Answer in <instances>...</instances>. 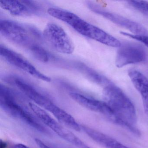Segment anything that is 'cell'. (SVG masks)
Here are the masks:
<instances>
[{"mask_svg": "<svg viewBox=\"0 0 148 148\" xmlns=\"http://www.w3.org/2000/svg\"><path fill=\"white\" fill-rule=\"evenodd\" d=\"M86 5L88 8L93 12L130 31L132 34L148 36V31L137 22L116 14L108 12L93 2L89 1Z\"/></svg>", "mask_w": 148, "mask_h": 148, "instance_id": "ba28073f", "label": "cell"}, {"mask_svg": "<svg viewBox=\"0 0 148 148\" xmlns=\"http://www.w3.org/2000/svg\"><path fill=\"white\" fill-rule=\"evenodd\" d=\"M75 66L77 69L89 80L99 85L103 86V88L112 83L106 77L100 74L84 64L77 63Z\"/></svg>", "mask_w": 148, "mask_h": 148, "instance_id": "9a60e30c", "label": "cell"}, {"mask_svg": "<svg viewBox=\"0 0 148 148\" xmlns=\"http://www.w3.org/2000/svg\"><path fill=\"white\" fill-rule=\"evenodd\" d=\"M0 6L14 16L25 17L35 14L27 1H0Z\"/></svg>", "mask_w": 148, "mask_h": 148, "instance_id": "5bb4252c", "label": "cell"}, {"mask_svg": "<svg viewBox=\"0 0 148 148\" xmlns=\"http://www.w3.org/2000/svg\"><path fill=\"white\" fill-rule=\"evenodd\" d=\"M12 148H30L25 145L21 143H18L14 145Z\"/></svg>", "mask_w": 148, "mask_h": 148, "instance_id": "d6986e66", "label": "cell"}, {"mask_svg": "<svg viewBox=\"0 0 148 148\" xmlns=\"http://www.w3.org/2000/svg\"><path fill=\"white\" fill-rule=\"evenodd\" d=\"M131 81L140 94L143 101L144 110L148 116V79L139 71L131 69L128 71Z\"/></svg>", "mask_w": 148, "mask_h": 148, "instance_id": "7c38bea8", "label": "cell"}, {"mask_svg": "<svg viewBox=\"0 0 148 148\" xmlns=\"http://www.w3.org/2000/svg\"><path fill=\"white\" fill-rule=\"evenodd\" d=\"M15 85L35 104L52 113L58 120L65 114V111L56 105L51 99L36 90L23 79L18 78L13 79Z\"/></svg>", "mask_w": 148, "mask_h": 148, "instance_id": "5b68a950", "label": "cell"}, {"mask_svg": "<svg viewBox=\"0 0 148 148\" xmlns=\"http://www.w3.org/2000/svg\"><path fill=\"white\" fill-rule=\"evenodd\" d=\"M43 37L54 50L60 53L70 54L74 51L72 40L64 29L57 24L48 23L43 31Z\"/></svg>", "mask_w": 148, "mask_h": 148, "instance_id": "8992f818", "label": "cell"}, {"mask_svg": "<svg viewBox=\"0 0 148 148\" xmlns=\"http://www.w3.org/2000/svg\"><path fill=\"white\" fill-rule=\"evenodd\" d=\"M69 95L74 101L81 106L102 114L112 123H114L116 119L117 116L113 111L104 101L89 97L77 92H70Z\"/></svg>", "mask_w": 148, "mask_h": 148, "instance_id": "30bf717a", "label": "cell"}, {"mask_svg": "<svg viewBox=\"0 0 148 148\" xmlns=\"http://www.w3.org/2000/svg\"><path fill=\"white\" fill-rule=\"evenodd\" d=\"M103 97L104 101L118 118L135 126L137 121L135 106L120 88L112 83L104 87Z\"/></svg>", "mask_w": 148, "mask_h": 148, "instance_id": "3957f363", "label": "cell"}, {"mask_svg": "<svg viewBox=\"0 0 148 148\" xmlns=\"http://www.w3.org/2000/svg\"><path fill=\"white\" fill-rule=\"evenodd\" d=\"M7 143L4 141L1 140V143H0V148H7Z\"/></svg>", "mask_w": 148, "mask_h": 148, "instance_id": "ffe728a7", "label": "cell"}, {"mask_svg": "<svg viewBox=\"0 0 148 148\" xmlns=\"http://www.w3.org/2000/svg\"><path fill=\"white\" fill-rule=\"evenodd\" d=\"M0 106L5 113L38 131L49 134L50 132L26 107L18 100L14 91L2 84L0 86Z\"/></svg>", "mask_w": 148, "mask_h": 148, "instance_id": "7a4b0ae2", "label": "cell"}, {"mask_svg": "<svg viewBox=\"0 0 148 148\" xmlns=\"http://www.w3.org/2000/svg\"><path fill=\"white\" fill-rule=\"evenodd\" d=\"M48 14L69 25L79 34L107 46L119 48L122 43L116 38L89 23L77 14L60 8H50Z\"/></svg>", "mask_w": 148, "mask_h": 148, "instance_id": "6da1fadb", "label": "cell"}, {"mask_svg": "<svg viewBox=\"0 0 148 148\" xmlns=\"http://www.w3.org/2000/svg\"><path fill=\"white\" fill-rule=\"evenodd\" d=\"M81 130L96 143L105 148H130L113 138L98 131L85 125H81Z\"/></svg>", "mask_w": 148, "mask_h": 148, "instance_id": "4fadbf2b", "label": "cell"}, {"mask_svg": "<svg viewBox=\"0 0 148 148\" xmlns=\"http://www.w3.org/2000/svg\"><path fill=\"white\" fill-rule=\"evenodd\" d=\"M128 5L138 12L148 17V1H130Z\"/></svg>", "mask_w": 148, "mask_h": 148, "instance_id": "e0dca14e", "label": "cell"}, {"mask_svg": "<svg viewBox=\"0 0 148 148\" xmlns=\"http://www.w3.org/2000/svg\"><path fill=\"white\" fill-rule=\"evenodd\" d=\"M32 111L40 121L53 131L59 136L72 144L74 143L77 136L71 131L62 126L53 118L46 111L38 106L34 105Z\"/></svg>", "mask_w": 148, "mask_h": 148, "instance_id": "8fae6325", "label": "cell"}, {"mask_svg": "<svg viewBox=\"0 0 148 148\" xmlns=\"http://www.w3.org/2000/svg\"><path fill=\"white\" fill-rule=\"evenodd\" d=\"M120 34L123 36L129 37L137 41H139L148 48V36L136 35L123 32H121Z\"/></svg>", "mask_w": 148, "mask_h": 148, "instance_id": "ac0fdd59", "label": "cell"}, {"mask_svg": "<svg viewBox=\"0 0 148 148\" xmlns=\"http://www.w3.org/2000/svg\"><path fill=\"white\" fill-rule=\"evenodd\" d=\"M0 32L3 37L11 42L28 49L36 44L34 41V37L28 27H25L12 21H1Z\"/></svg>", "mask_w": 148, "mask_h": 148, "instance_id": "277c9868", "label": "cell"}, {"mask_svg": "<svg viewBox=\"0 0 148 148\" xmlns=\"http://www.w3.org/2000/svg\"><path fill=\"white\" fill-rule=\"evenodd\" d=\"M116 55L115 64L118 68L130 64L145 62L148 58L147 51L139 44L134 43L122 44L118 48Z\"/></svg>", "mask_w": 148, "mask_h": 148, "instance_id": "52a82bcc", "label": "cell"}, {"mask_svg": "<svg viewBox=\"0 0 148 148\" xmlns=\"http://www.w3.org/2000/svg\"><path fill=\"white\" fill-rule=\"evenodd\" d=\"M29 50L33 56L40 62L48 63L55 60L53 55L36 43L32 46Z\"/></svg>", "mask_w": 148, "mask_h": 148, "instance_id": "2e32d148", "label": "cell"}, {"mask_svg": "<svg viewBox=\"0 0 148 148\" xmlns=\"http://www.w3.org/2000/svg\"><path fill=\"white\" fill-rule=\"evenodd\" d=\"M0 55L7 62L17 68L24 71L34 77L47 82H50L51 79L43 74L28 60L16 52L1 45Z\"/></svg>", "mask_w": 148, "mask_h": 148, "instance_id": "9c48e42d", "label": "cell"}]
</instances>
